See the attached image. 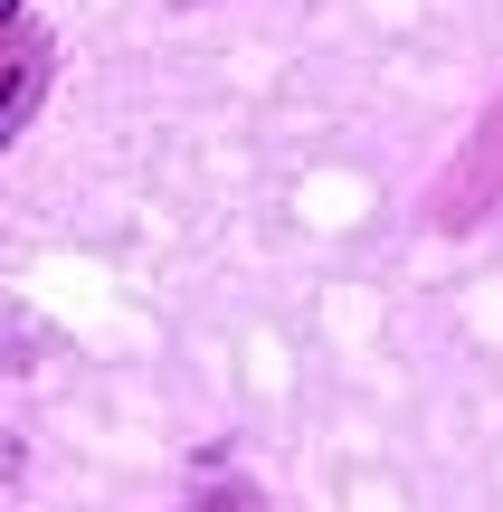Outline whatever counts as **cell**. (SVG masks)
<instances>
[{"instance_id": "6da1fadb", "label": "cell", "mask_w": 503, "mask_h": 512, "mask_svg": "<svg viewBox=\"0 0 503 512\" xmlns=\"http://www.w3.org/2000/svg\"><path fill=\"white\" fill-rule=\"evenodd\" d=\"M19 95H29V76H10V86H0V133H10V114H19Z\"/></svg>"}]
</instances>
